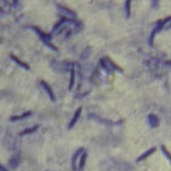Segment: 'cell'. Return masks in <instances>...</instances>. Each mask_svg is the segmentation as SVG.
Wrapping results in <instances>:
<instances>
[{"mask_svg": "<svg viewBox=\"0 0 171 171\" xmlns=\"http://www.w3.org/2000/svg\"><path fill=\"white\" fill-rule=\"evenodd\" d=\"M65 22H75L74 20H72V19H70V18H66V17H64V18H62V19H60V21L59 22H57V24H56V26H54V28H53V30H52V32H54V31H56L59 26H61V25H63Z\"/></svg>", "mask_w": 171, "mask_h": 171, "instance_id": "obj_13", "label": "cell"}, {"mask_svg": "<svg viewBox=\"0 0 171 171\" xmlns=\"http://www.w3.org/2000/svg\"><path fill=\"white\" fill-rule=\"evenodd\" d=\"M147 118H148L149 126L151 127L152 128H155L156 127H159V118L156 117V115L150 114V115H148Z\"/></svg>", "mask_w": 171, "mask_h": 171, "instance_id": "obj_6", "label": "cell"}, {"mask_svg": "<svg viewBox=\"0 0 171 171\" xmlns=\"http://www.w3.org/2000/svg\"><path fill=\"white\" fill-rule=\"evenodd\" d=\"M0 168H1V171H8V170H6V168H5L2 165L0 166Z\"/></svg>", "mask_w": 171, "mask_h": 171, "instance_id": "obj_18", "label": "cell"}, {"mask_svg": "<svg viewBox=\"0 0 171 171\" xmlns=\"http://www.w3.org/2000/svg\"><path fill=\"white\" fill-rule=\"evenodd\" d=\"M156 147H152V148H150V149H148L147 151H146L144 154H142L139 158H138V159H136V162H140V161H142V160H144V159H147L148 156H151L153 153H155L156 152Z\"/></svg>", "mask_w": 171, "mask_h": 171, "instance_id": "obj_9", "label": "cell"}, {"mask_svg": "<svg viewBox=\"0 0 171 171\" xmlns=\"http://www.w3.org/2000/svg\"><path fill=\"white\" fill-rule=\"evenodd\" d=\"M83 152H84V148L83 147H80L73 155V156H72V170L73 171H77V160L78 159L79 155L82 154Z\"/></svg>", "mask_w": 171, "mask_h": 171, "instance_id": "obj_4", "label": "cell"}, {"mask_svg": "<svg viewBox=\"0 0 171 171\" xmlns=\"http://www.w3.org/2000/svg\"><path fill=\"white\" fill-rule=\"evenodd\" d=\"M31 114H32V112L31 111H28V112H26L23 115H20V116H14V117H11L10 118V120H12V121L21 120V119H24V118H26L27 117H29Z\"/></svg>", "mask_w": 171, "mask_h": 171, "instance_id": "obj_11", "label": "cell"}, {"mask_svg": "<svg viewBox=\"0 0 171 171\" xmlns=\"http://www.w3.org/2000/svg\"><path fill=\"white\" fill-rule=\"evenodd\" d=\"M87 152H83L82 153V156H81V159H80V162H79V167H78V171H82L85 167V164H86V160H87Z\"/></svg>", "mask_w": 171, "mask_h": 171, "instance_id": "obj_12", "label": "cell"}, {"mask_svg": "<svg viewBox=\"0 0 171 171\" xmlns=\"http://www.w3.org/2000/svg\"><path fill=\"white\" fill-rule=\"evenodd\" d=\"M57 9L60 13H62L64 14V15H66V16H69L70 17H77V14L76 13H74L73 11L69 10L68 8H65V6H60V5H57Z\"/></svg>", "mask_w": 171, "mask_h": 171, "instance_id": "obj_8", "label": "cell"}, {"mask_svg": "<svg viewBox=\"0 0 171 171\" xmlns=\"http://www.w3.org/2000/svg\"><path fill=\"white\" fill-rule=\"evenodd\" d=\"M101 64L104 67L108 68V69H111V70H118L119 72H122V69L120 67H118L117 65H116L114 62L109 59L108 57H105V58H102L101 59Z\"/></svg>", "mask_w": 171, "mask_h": 171, "instance_id": "obj_3", "label": "cell"}, {"mask_svg": "<svg viewBox=\"0 0 171 171\" xmlns=\"http://www.w3.org/2000/svg\"><path fill=\"white\" fill-rule=\"evenodd\" d=\"M40 84L41 86L43 87V88L46 90V92L47 93V95H48V97L50 98V99L52 101H55L56 100V98H55V95H54V92L52 90V88L50 87V86L48 84H46L45 81H40Z\"/></svg>", "mask_w": 171, "mask_h": 171, "instance_id": "obj_5", "label": "cell"}, {"mask_svg": "<svg viewBox=\"0 0 171 171\" xmlns=\"http://www.w3.org/2000/svg\"><path fill=\"white\" fill-rule=\"evenodd\" d=\"M74 69H75L74 65H72L71 69H70V82H69V87H68L69 89H72L73 86H74V83H75V70Z\"/></svg>", "mask_w": 171, "mask_h": 171, "instance_id": "obj_15", "label": "cell"}, {"mask_svg": "<svg viewBox=\"0 0 171 171\" xmlns=\"http://www.w3.org/2000/svg\"><path fill=\"white\" fill-rule=\"evenodd\" d=\"M38 125H36L35 127H30V128H27V129H25L24 131L22 132H20L19 135L20 136H24V135H28V134H31V133H34V132H36L37 129H38Z\"/></svg>", "mask_w": 171, "mask_h": 171, "instance_id": "obj_14", "label": "cell"}, {"mask_svg": "<svg viewBox=\"0 0 171 171\" xmlns=\"http://www.w3.org/2000/svg\"><path fill=\"white\" fill-rule=\"evenodd\" d=\"M81 112H82V107H78V108L77 109V111L75 112L74 117H73V118L71 119V121H70V123H69V125H68V128H69V129H71L75 125H76L77 121L78 120V118H79V117H80V115H81Z\"/></svg>", "mask_w": 171, "mask_h": 171, "instance_id": "obj_7", "label": "cell"}, {"mask_svg": "<svg viewBox=\"0 0 171 171\" xmlns=\"http://www.w3.org/2000/svg\"><path fill=\"white\" fill-rule=\"evenodd\" d=\"M161 150H162V152H163V154L166 156V158L171 162V154L169 153V151L167 149V147L164 146V145H161Z\"/></svg>", "mask_w": 171, "mask_h": 171, "instance_id": "obj_17", "label": "cell"}, {"mask_svg": "<svg viewBox=\"0 0 171 171\" xmlns=\"http://www.w3.org/2000/svg\"><path fill=\"white\" fill-rule=\"evenodd\" d=\"M170 20H171V17H168L164 20H160V21H159L158 25L155 26V28L152 30L151 34H150V37H149V45H150V46H153V41H154L155 36L163 29V27L165 26V25L167 23H168Z\"/></svg>", "mask_w": 171, "mask_h": 171, "instance_id": "obj_2", "label": "cell"}, {"mask_svg": "<svg viewBox=\"0 0 171 171\" xmlns=\"http://www.w3.org/2000/svg\"><path fill=\"white\" fill-rule=\"evenodd\" d=\"M10 58H11V59H13V60L15 61V62H16L17 65H19L21 67L25 68V69H26V70H29V69H30V66H29L28 65H27L26 62H22L21 60H19L17 57H16L15 56H14V55H10Z\"/></svg>", "mask_w": 171, "mask_h": 171, "instance_id": "obj_10", "label": "cell"}, {"mask_svg": "<svg viewBox=\"0 0 171 171\" xmlns=\"http://www.w3.org/2000/svg\"><path fill=\"white\" fill-rule=\"evenodd\" d=\"M169 27H171V23H170V25H169Z\"/></svg>", "mask_w": 171, "mask_h": 171, "instance_id": "obj_19", "label": "cell"}, {"mask_svg": "<svg viewBox=\"0 0 171 171\" xmlns=\"http://www.w3.org/2000/svg\"><path fill=\"white\" fill-rule=\"evenodd\" d=\"M130 8H131V1L130 0H127L125 5V10H126V17H130Z\"/></svg>", "mask_w": 171, "mask_h": 171, "instance_id": "obj_16", "label": "cell"}, {"mask_svg": "<svg viewBox=\"0 0 171 171\" xmlns=\"http://www.w3.org/2000/svg\"><path fill=\"white\" fill-rule=\"evenodd\" d=\"M31 29H33V30H35L36 31V33L38 35V37H40V39L42 40V42L47 46V47H49L50 49H52L53 51H56V52H57L58 51V49L57 48L56 46H55L53 44H51L50 43V40H51V35H47V34H46V33H44L42 30H40L38 27H37V26H31Z\"/></svg>", "mask_w": 171, "mask_h": 171, "instance_id": "obj_1", "label": "cell"}]
</instances>
